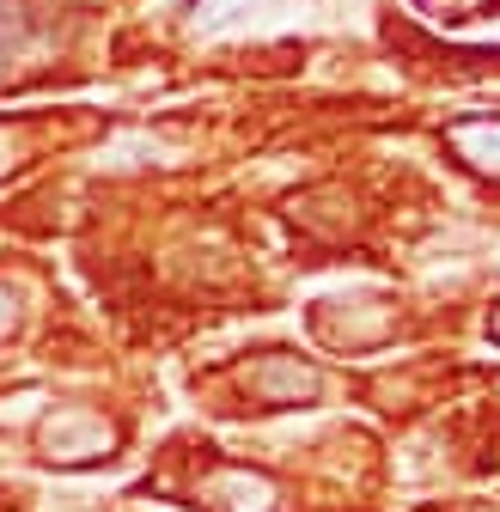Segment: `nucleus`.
I'll return each instance as SVG.
<instances>
[{"instance_id": "1", "label": "nucleus", "mask_w": 500, "mask_h": 512, "mask_svg": "<svg viewBox=\"0 0 500 512\" xmlns=\"http://www.w3.org/2000/svg\"><path fill=\"white\" fill-rule=\"evenodd\" d=\"M452 147L476 165V171H500V122H458Z\"/></svg>"}, {"instance_id": "2", "label": "nucleus", "mask_w": 500, "mask_h": 512, "mask_svg": "<svg viewBox=\"0 0 500 512\" xmlns=\"http://www.w3.org/2000/svg\"><path fill=\"white\" fill-rule=\"evenodd\" d=\"M0 31H7V13H0ZM0 61H7V37H0Z\"/></svg>"}]
</instances>
